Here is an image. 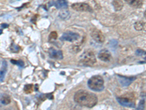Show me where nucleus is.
Returning <instances> with one entry per match:
<instances>
[{
    "mask_svg": "<svg viewBox=\"0 0 146 110\" xmlns=\"http://www.w3.org/2000/svg\"><path fill=\"white\" fill-rule=\"evenodd\" d=\"M74 100L79 105L88 108L93 107L98 102V98L94 94L82 89L77 91L74 94Z\"/></svg>",
    "mask_w": 146,
    "mask_h": 110,
    "instance_id": "1",
    "label": "nucleus"
},
{
    "mask_svg": "<svg viewBox=\"0 0 146 110\" xmlns=\"http://www.w3.org/2000/svg\"><path fill=\"white\" fill-rule=\"evenodd\" d=\"M88 87L96 92H100L104 89V79L101 76L97 75L92 76L88 81Z\"/></svg>",
    "mask_w": 146,
    "mask_h": 110,
    "instance_id": "2",
    "label": "nucleus"
},
{
    "mask_svg": "<svg viewBox=\"0 0 146 110\" xmlns=\"http://www.w3.org/2000/svg\"><path fill=\"white\" fill-rule=\"evenodd\" d=\"M80 62L86 66H92L96 62L95 54L91 50H85L80 56Z\"/></svg>",
    "mask_w": 146,
    "mask_h": 110,
    "instance_id": "3",
    "label": "nucleus"
},
{
    "mask_svg": "<svg viewBox=\"0 0 146 110\" xmlns=\"http://www.w3.org/2000/svg\"><path fill=\"white\" fill-rule=\"evenodd\" d=\"M72 8L76 11L80 12H92V8L87 3H74L72 4Z\"/></svg>",
    "mask_w": 146,
    "mask_h": 110,
    "instance_id": "4",
    "label": "nucleus"
},
{
    "mask_svg": "<svg viewBox=\"0 0 146 110\" xmlns=\"http://www.w3.org/2000/svg\"><path fill=\"white\" fill-rule=\"evenodd\" d=\"M91 36L96 42L99 43H102L105 40L104 35L102 34V32L100 30L97 29H93L91 31Z\"/></svg>",
    "mask_w": 146,
    "mask_h": 110,
    "instance_id": "5",
    "label": "nucleus"
},
{
    "mask_svg": "<svg viewBox=\"0 0 146 110\" xmlns=\"http://www.w3.org/2000/svg\"><path fill=\"white\" fill-rule=\"evenodd\" d=\"M80 38V35L77 33L75 32H65L64 33L61 37V40L63 41H69V42H73L75 40H77Z\"/></svg>",
    "mask_w": 146,
    "mask_h": 110,
    "instance_id": "6",
    "label": "nucleus"
},
{
    "mask_svg": "<svg viewBox=\"0 0 146 110\" xmlns=\"http://www.w3.org/2000/svg\"><path fill=\"white\" fill-rule=\"evenodd\" d=\"M117 100L118 102L123 106L125 107H129V108H134L135 107V104L134 102L131 101L130 100H128L126 98H117Z\"/></svg>",
    "mask_w": 146,
    "mask_h": 110,
    "instance_id": "7",
    "label": "nucleus"
},
{
    "mask_svg": "<svg viewBox=\"0 0 146 110\" xmlns=\"http://www.w3.org/2000/svg\"><path fill=\"white\" fill-rule=\"evenodd\" d=\"M49 55L51 58L55 59H63V53L60 50H57L54 48H50L49 49Z\"/></svg>",
    "mask_w": 146,
    "mask_h": 110,
    "instance_id": "8",
    "label": "nucleus"
},
{
    "mask_svg": "<svg viewBox=\"0 0 146 110\" xmlns=\"http://www.w3.org/2000/svg\"><path fill=\"white\" fill-rule=\"evenodd\" d=\"M118 76L119 78V82L123 87L129 86L131 84V82H133L136 79V77H125L121 76Z\"/></svg>",
    "mask_w": 146,
    "mask_h": 110,
    "instance_id": "9",
    "label": "nucleus"
},
{
    "mask_svg": "<svg viewBox=\"0 0 146 110\" xmlns=\"http://www.w3.org/2000/svg\"><path fill=\"white\" fill-rule=\"evenodd\" d=\"M98 58L104 62H109L111 59V54L107 50H101L98 54Z\"/></svg>",
    "mask_w": 146,
    "mask_h": 110,
    "instance_id": "10",
    "label": "nucleus"
},
{
    "mask_svg": "<svg viewBox=\"0 0 146 110\" xmlns=\"http://www.w3.org/2000/svg\"><path fill=\"white\" fill-rule=\"evenodd\" d=\"M125 1L126 3H128L129 5L136 7V8H139L140 7H142V0H125Z\"/></svg>",
    "mask_w": 146,
    "mask_h": 110,
    "instance_id": "11",
    "label": "nucleus"
},
{
    "mask_svg": "<svg viewBox=\"0 0 146 110\" xmlns=\"http://www.w3.org/2000/svg\"><path fill=\"white\" fill-rule=\"evenodd\" d=\"M59 17L63 19V20H66V19H69L70 18V12H69V10H67L66 8H64L63 10H61L60 12H59V14H58Z\"/></svg>",
    "mask_w": 146,
    "mask_h": 110,
    "instance_id": "12",
    "label": "nucleus"
},
{
    "mask_svg": "<svg viewBox=\"0 0 146 110\" xmlns=\"http://www.w3.org/2000/svg\"><path fill=\"white\" fill-rule=\"evenodd\" d=\"M55 6L58 9H63L66 8L68 6V2L66 0H57L55 2Z\"/></svg>",
    "mask_w": 146,
    "mask_h": 110,
    "instance_id": "13",
    "label": "nucleus"
},
{
    "mask_svg": "<svg viewBox=\"0 0 146 110\" xmlns=\"http://www.w3.org/2000/svg\"><path fill=\"white\" fill-rule=\"evenodd\" d=\"M112 5L116 11H120L123 7V2L122 0H113Z\"/></svg>",
    "mask_w": 146,
    "mask_h": 110,
    "instance_id": "14",
    "label": "nucleus"
},
{
    "mask_svg": "<svg viewBox=\"0 0 146 110\" xmlns=\"http://www.w3.org/2000/svg\"><path fill=\"white\" fill-rule=\"evenodd\" d=\"M6 71H7V62L5 61H4L1 70H0V81H2L4 80Z\"/></svg>",
    "mask_w": 146,
    "mask_h": 110,
    "instance_id": "15",
    "label": "nucleus"
},
{
    "mask_svg": "<svg viewBox=\"0 0 146 110\" xmlns=\"http://www.w3.org/2000/svg\"><path fill=\"white\" fill-rule=\"evenodd\" d=\"M9 49H10V51H11L12 52H13V53H18V52H19V51H20V47L18 46V45H16V44H15V43H12L10 45Z\"/></svg>",
    "mask_w": 146,
    "mask_h": 110,
    "instance_id": "16",
    "label": "nucleus"
},
{
    "mask_svg": "<svg viewBox=\"0 0 146 110\" xmlns=\"http://www.w3.org/2000/svg\"><path fill=\"white\" fill-rule=\"evenodd\" d=\"M134 29L137 31H142L143 30V23L142 21H137L134 23Z\"/></svg>",
    "mask_w": 146,
    "mask_h": 110,
    "instance_id": "17",
    "label": "nucleus"
},
{
    "mask_svg": "<svg viewBox=\"0 0 146 110\" xmlns=\"http://www.w3.org/2000/svg\"><path fill=\"white\" fill-rule=\"evenodd\" d=\"M10 98L9 96H7V95H4L1 98V102L2 104L4 105H7L10 103Z\"/></svg>",
    "mask_w": 146,
    "mask_h": 110,
    "instance_id": "18",
    "label": "nucleus"
},
{
    "mask_svg": "<svg viewBox=\"0 0 146 110\" xmlns=\"http://www.w3.org/2000/svg\"><path fill=\"white\" fill-rule=\"evenodd\" d=\"M33 87H34V86L32 84H26L24 86L23 90L26 93H30L33 90Z\"/></svg>",
    "mask_w": 146,
    "mask_h": 110,
    "instance_id": "19",
    "label": "nucleus"
},
{
    "mask_svg": "<svg viewBox=\"0 0 146 110\" xmlns=\"http://www.w3.org/2000/svg\"><path fill=\"white\" fill-rule=\"evenodd\" d=\"M10 62H11L12 64L17 65H18L19 67H23L24 66V62H23V61H21V60H14V59H11Z\"/></svg>",
    "mask_w": 146,
    "mask_h": 110,
    "instance_id": "20",
    "label": "nucleus"
},
{
    "mask_svg": "<svg viewBox=\"0 0 146 110\" xmlns=\"http://www.w3.org/2000/svg\"><path fill=\"white\" fill-rule=\"evenodd\" d=\"M57 38V32H52L49 35V40H55Z\"/></svg>",
    "mask_w": 146,
    "mask_h": 110,
    "instance_id": "21",
    "label": "nucleus"
},
{
    "mask_svg": "<svg viewBox=\"0 0 146 110\" xmlns=\"http://www.w3.org/2000/svg\"><path fill=\"white\" fill-rule=\"evenodd\" d=\"M144 108H145V100H140L137 109H143Z\"/></svg>",
    "mask_w": 146,
    "mask_h": 110,
    "instance_id": "22",
    "label": "nucleus"
},
{
    "mask_svg": "<svg viewBox=\"0 0 146 110\" xmlns=\"http://www.w3.org/2000/svg\"><path fill=\"white\" fill-rule=\"evenodd\" d=\"M136 54L139 55V56H142L143 54H146V51L144 50H141V49H137L136 51Z\"/></svg>",
    "mask_w": 146,
    "mask_h": 110,
    "instance_id": "23",
    "label": "nucleus"
},
{
    "mask_svg": "<svg viewBox=\"0 0 146 110\" xmlns=\"http://www.w3.org/2000/svg\"><path fill=\"white\" fill-rule=\"evenodd\" d=\"M110 45H111L112 47H113V46L115 47V46L118 45V41H117L116 40H112L110 41Z\"/></svg>",
    "mask_w": 146,
    "mask_h": 110,
    "instance_id": "24",
    "label": "nucleus"
},
{
    "mask_svg": "<svg viewBox=\"0 0 146 110\" xmlns=\"http://www.w3.org/2000/svg\"><path fill=\"white\" fill-rule=\"evenodd\" d=\"M142 23H143V30L146 31V21H142Z\"/></svg>",
    "mask_w": 146,
    "mask_h": 110,
    "instance_id": "25",
    "label": "nucleus"
},
{
    "mask_svg": "<svg viewBox=\"0 0 146 110\" xmlns=\"http://www.w3.org/2000/svg\"><path fill=\"white\" fill-rule=\"evenodd\" d=\"M1 26H2L3 28H7L9 26H8V24H7V23H2V24H1Z\"/></svg>",
    "mask_w": 146,
    "mask_h": 110,
    "instance_id": "26",
    "label": "nucleus"
},
{
    "mask_svg": "<svg viewBox=\"0 0 146 110\" xmlns=\"http://www.w3.org/2000/svg\"><path fill=\"white\" fill-rule=\"evenodd\" d=\"M145 17L146 18V10H145Z\"/></svg>",
    "mask_w": 146,
    "mask_h": 110,
    "instance_id": "27",
    "label": "nucleus"
},
{
    "mask_svg": "<svg viewBox=\"0 0 146 110\" xmlns=\"http://www.w3.org/2000/svg\"><path fill=\"white\" fill-rule=\"evenodd\" d=\"M1 33H2V30H1V29H0V34H1Z\"/></svg>",
    "mask_w": 146,
    "mask_h": 110,
    "instance_id": "28",
    "label": "nucleus"
},
{
    "mask_svg": "<svg viewBox=\"0 0 146 110\" xmlns=\"http://www.w3.org/2000/svg\"><path fill=\"white\" fill-rule=\"evenodd\" d=\"M144 59H145V60H146V56H145V58H144Z\"/></svg>",
    "mask_w": 146,
    "mask_h": 110,
    "instance_id": "29",
    "label": "nucleus"
}]
</instances>
